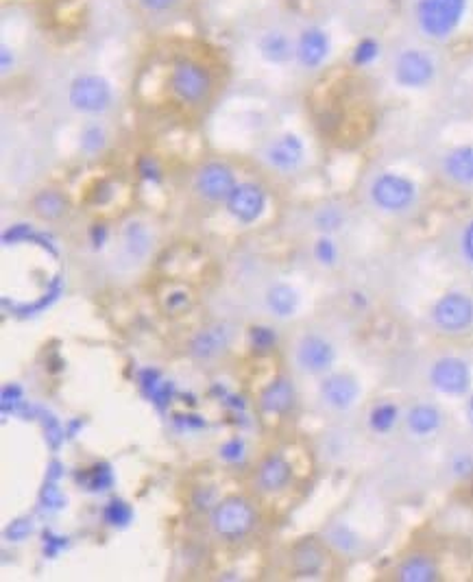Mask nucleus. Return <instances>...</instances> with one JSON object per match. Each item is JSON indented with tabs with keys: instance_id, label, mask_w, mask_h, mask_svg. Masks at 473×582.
Listing matches in <instances>:
<instances>
[{
	"instance_id": "2f4dec72",
	"label": "nucleus",
	"mask_w": 473,
	"mask_h": 582,
	"mask_svg": "<svg viewBox=\"0 0 473 582\" xmlns=\"http://www.w3.org/2000/svg\"><path fill=\"white\" fill-rule=\"evenodd\" d=\"M33 236H36V229L26 225V223H20V225L9 227L7 232L3 234V243L7 244V247L9 244H18V243H31Z\"/></svg>"
},
{
	"instance_id": "6ab92c4d",
	"label": "nucleus",
	"mask_w": 473,
	"mask_h": 582,
	"mask_svg": "<svg viewBox=\"0 0 473 582\" xmlns=\"http://www.w3.org/2000/svg\"><path fill=\"white\" fill-rule=\"evenodd\" d=\"M260 55L269 61V64H286L294 55V47L291 37L283 31H269L260 37L258 42Z\"/></svg>"
},
{
	"instance_id": "c85d7f7f",
	"label": "nucleus",
	"mask_w": 473,
	"mask_h": 582,
	"mask_svg": "<svg viewBox=\"0 0 473 582\" xmlns=\"http://www.w3.org/2000/svg\"><path fill=\"white\" fill-rule=\"evenodd\" d=\"M395 419H397V408L391 404L377 406L375 411L371 412V425L373 430H377V432H386V430H391Z\"/></svg>"
},
{
	"instance_id": "a19ab883",
	"label": "nucleus",
	"mask_w": 473,
	"mask_h": 582,
	"mask_svg": "<svg viewBox=\"0 0 473 582\" xmlns=\"http://www.w3.org/2000/svg\"><path fill=\"white\" fill-rule=\"evenodd\" d=\"M138 3L147 11H151V14H164V11L175 7L177 0H138Z\"/></svg>"
},
{
	"instance_id": "a878e982",
	"label": "nucleus",
	"mask_w": 473,
	"mask_h": 582,
	"mask_svg": "<svg viewBox=\"0 0 473 582\" xmlns=\"http://www.w3.org/2000/svg\"><path fill=\"white\" fill-rule=\"evenodd\" d=\"M125 243H127V249L131 251L133 255H144L149 249V234L147 229H144L140 223H129L125 229Z\"/></svg>"
},
{
	"instance_id": "de8ad7c7",
	"label": "nucleus",
	"mask_w": 473,
	"mask_h": 582,
	"mask_svg": "<svg viewBox=\"0 0 473 582\" xmlns=\"http://www.w3.org/2000/svg\"><path fill=\"white\" fill-rule=\"evenodd\" d=\"M467 415H469V421L473 423V397L469 400V406H467Z\"/></svg>"
},
{
	"instance_id": "37998d69",
	"label": "nucleus",
	"mask_w": 473,
	"mask_h": 582,
	"mask_svg": "<svg viewBox=\"0 0 473 582\" xmlns=\"http://www.w3.org/2000/svg\"><path fill=\"white\" fill-rule=\"evenodd\" d=\"M14 64H15L14 50H11L7 44H3V48H0V68H3V75H9L11 68H14Z\"/></svg>"
},
{
	"instance_id": "9b49d317",
	"label": "nucleus",
	"mask_w": 473,
	"mask_h": 582,
	"mask_svg": "<svg viewBox=\"0 0 473 582\" xmlns=\"http://www.w3.org/2000/svg\"><path fill=\"white\" fill-rule=\"evenodd\" d=\"M432 384L449 395L465 393L469 386V369L458 358H443L432 369Z\"/></svg>"
},
{
	"instance_id": "aec40b11",
	"label": "nucleus",
	"mask_w": 473,
	"mask_h": 582,
	"mask_svg": "<svg viewBox=\"0 0 473 582\" xmlns=\"http://www.w3.org/2000/svg\"><path fill=\"white\" fill-rule=\"evenodd\" d=\"M31 208L37 216L44 218V221H57L68 212V201H66L64 194L59 190H40L31 201Z\"/></svg>"
},
{
	"instance_id": "f3484780",
	"label": "nucleus",
	"mask_w": 473,
	"mask_h": 582,
	"mask_svg": "<svg viewBox=\"0 0 473 582\" xmlns=\"http://www.w3.org/2000/svg\"><path fill=\"white\" fill-rule=\"evenodd\" d=\"M323 569V550L319 543L305 539L293 550V572L297 578H313Z\"/></svg>"
},
{
	"instance_id": "b1692460",
	"label": "nucleus",
	"mask_w": 473,
	"mask_h": 582,
	"mask_svg": "<svg viewBox=\"0 0 473 582\" xmlns=\"http://www.w3.org/2000/svg\"><path fill=\"white\" fill-rule=\"evenodd\" d=\"M438 423H441V417L430 406H416L408 415L410 430L416 434H430L438 428Z\"/></svg>"
},
{
	"instance_id": "a211bd4d",
	"label": "nucleus",
	"mask_w": 473,
	"mask_h": 582,
	"mask_svg": "<svg viewBox=\"0 0 473 582\" xmlns=\"http://www.w3.org/2000/svg\"><path fill=\"white\" fill-rule=\"evenodd\" d=\"M325 401L334 408H349L358 397V384L349 375H332L321 386Z\"/></svg>"
},
{
	"instance_id": "bb28decb",
	"label": "nucleus",
	"mask_w": 473,
	"mask_h": 582,
	"mask_svg": "<svg viewBox=\"0 0 473 582\" xmlns=\"http://www.w3.org/2000/svg\"><path fill=\"white\" fill-rule=\"evenodd\" d=\"M103 517H105V522H108L109 525H127V524L131 522L133 511H131V506L127 502L111 500L108 506H105Z\"/></svg>"
},
{
	"instance_id": "cd10ccee",
	"label": "nucleus",
	"mask_w": 473,
	"mask_h": 582,
	"mask_svg": "<svg viewBox=\"0 0 473 582\" xmlns=\"http://www.w3.org/2000/svg\"><path fill=\"white\" fill-rule=\"evenodd\" d=\"M105 140H108V138H105L103 127L87 125L86 129H83V133H81V147H83V151H86V153L97 155L98 151H103Z\"/></svg>"
},
{
	"instance_id": "7c9ffc66",
	"label": "nucleus",
	"mask_w": 473,
	"mask_h": 582,
	"mask_svg": "<svg viewBox=\"0 0 473 582\" xmlns=\"http://www.w3.org/2000/svg\"><path fill=\"white\" fill-rule=\"evenodd\" d=\"M249 336H252V347L255 351H260V354L271 351L277 343V334L271 327H253Z\"/></svg>"
},
{
	"instance_id": "e433bc0d",
	"label": "nucleus",
	"mask_w": 473,
	"mask_h": 582,
	"mask_svg": "<svg viewBox=\"0 0 473 582\" xmlns=\"http://www.w3.org/2000/svg\"><path fill=\"white\" fill-rule=\"evenodd\" d=\"M44 428H46V436L48 441H51V445L57 447L61 443V439H64V430H61L57 419H53L51 415H44Z\"/></svg>"
},
{
	"instance_id": "f257e3e1",
	"label": "nucleus",
	"mask_w": 473,
	"mask_h": 582,
	"mask_svg": "<svg viewBox=\"0 0 473 582\" xmlns=\"http://www.w3.org/2000/svg\"><path fill=\"white\" fill-rule=\"evenodd\" d=\"M214 79L201 61L192 57H177L170 64L169 89L183 105H201L210 99Z\"/></svg>"
},
{
	"instance_id": "f8f14e48",
	"label": "nucleus",
	"mask_w": 473,
	"mask_h": 582,
	"mask_svg": "<svg viewBox=\"0 0 473 582\" xmlns=\"http://www.w3.org/2000/svg\"><path fill=\"white\" fill-rule=\"evenodd\" d=\"M303 160V144L302 140L293 133H286V136L277 138L275 142H271L269 151H266V161L277 171L288 172L294 171Z\"/></svg>"
},
{
	"instance_id": "20e7f679",
	"label": "nucleus",
	"mask_w": 473,
	"mask_h": 582,
	"mask_svg": "<svg viewBox=\"0 0 473 582\" xmlns=\"http://www.w3.org/2000/svg\"><path fill=\"white\" fill-rule=\"evenodd\" d=\"M68 100L83 114H103L111 105V86L101 75H79L70 83Z\"/></svg>"
},
{
	"instance_id": "dca6fc26",
	"label": "nucleus",
	"mask_w": 473,
	"mask_h": 582,
	"mask_svg": "<svg viewBox=\"0 0 473 582\" xmlns=\"http://www.w3.org/2000/svg\"><path fill=\"white\" fill-rule=\"evenodd\" d=\"M294 404V389L288 379H275L264 389V393L260 395V408L266 415H283L288 412Z\"/></svg>"
},
{
	"instance_id": "1a4fd4ad",
	"label": "nucleus",
	"mask_w": 473,
	"mask_h": 582,
	"mask_svg": "<svg viewBox=\"0 0 473 582\" xmlns=\"http://www.w3.org/2000/svg\"><path fill=\"white\" fill-rule=\"evenodd\" d=\"M434 321L445 332H463L473 321V304L465 295H445L434 306Z\"/></svg>"
},
{
	"instance_id": "49530a36",
	"label": "nucleus",
	"mask_w": 473,
	"mask_h": 582,
	"mask_svg": "<svg viewBox=\"0 0 473 582\" xmlns=\"http://www.w3.org/2000/svg\"><path fill=\"white\" fill-rule=\"evenodd\" d=\"M463 247H465V254L469 260L473 262V223L469 227H467L465 232V238H463Z\"/></svg>"
},
{
	"instance_id": "39448f33",
	"label": "nucleus",
	"mask_w": 473,
	"mask_h": 582,
	"mask_svg": "<svg viewBox=\"0 0 473 582\" xmlns=\"http://www.w3.org/2000/svg\"><path fill=\"white\" fill-rule=\"evenodd\" d=\"M197 192L210 203H227L233 188L238 186L236 175L225 161H208L197 172Z\"/></svg>"
},
{
	"instance_id": "9d476101",
	"label": "nucleus",
	"mask_w": 473,
	"mask_h": 582,
	"mask_svg": "<svg viewBox=\"0 0 473 582\" xmlns=\"http://www.w3.org/2000/svg\"><path fill=\"white\" fill-rule=\"evenodd\" d=\"M330 55V37L319 26H310L302 31L297 47H294V57L303 68H319L323 61Z\"/></svg>"
},
{
	"instance_id": "58836bf2",
	"label": "nucleus",
	"mask_w": 473,
	"mask_h": 582,
	"mask_svg": "<svg viewBox=\"0 0 473 582\" xmlns=\"http://www.w3.org/2000/svg\"><path fill=\"white\" fill-rule=\"evenodd\" d=\"M20 397H22L20 386H15V384L5 386L3 389V411L5 408H9V404H11V411H15V408L20 406Z\"/></svg>"
},
{
	"instance_id": "393cba45",
	"label": "nucleus",
	"mask_w": 473,
	"mask_h": 582,
	"mask_svg": "<svg viewBox=\"0 0 473 582\" xmlns=\"http://www.w3.org/2000/svg\"><path fill=\"white\" fill-rule=\"evenodd\" d=\"M77 480L86 486L87 491H105L114 484V475H111V469L108 464H94L92 469H86L77 475Z\"/></svg>"
},
{
	"instance_id": "f03ea898",
	"label": "nucleus",
	"mask_w": 473,
	"mask_h": 582,
	"mask_svg": "<svg viewBox=\"0 0 473 582\" xmlns=\"http://www.w3.org/2000/svg\"><path fill=\"white\" fill-rule=\"evenodd\" d=\"M467 11V0H416V25L423 36L445 40L458 29Z\"/></svg>"
},
{
	"instance_id": "6e6552de",
	"label": "nucleus",
	"mask_w": 473,
	"mask_h": 582,
	"mask_svg": "<svg viewBox=\"0 0 473 582\" xmlns=\"http://www.w3.org/2000/svg\"><path fill=\"white\" fill-rule=\"evenodd\" d=\"M227 210L230 214L241 223H255L260 216L264 214L266 210V192L262 186L253 182H244L238 183L233 188L231 197L227 199Z\"/></svg>"
},
{
	"instance_id": "423d86ee",
	"label": "nucleus",
	"mask_w": 473,
	"mask_h": 582,
	"mask_svg": "<svg viewBox=\"0 0 473 582\" xmlns=\"http://www.w3.org/2000/svg\"><path fill=\"white\" fill-rule=\"evenodd\" d=\"M437 75V66L423 50H402L395 59V81L404 88H426Z\"/></svg>"
},
{
	"instance_id": "72a5a7b5",
	"label": "nucleus",
	"mask_w": 473,
	"mask_h": 582,
	"mask_svg": "<svg viewBox=\"0 0 473 582\" xmlns=\"http://www.w3.org/2000/svg\"><path fill=\"white\" fill-rule=\"evenodd\" d=\"M42 504L46 508H53V511H57V508H61L66 504V497L61 495V491L57 489V486L46 484L42 489Z\"/></svg>"
},
{
	"instance_id": "c9c22d12",
	"label": "nucleus",
	"mask_w": 473,
	"mask_h": 582,
	"mask_svg": "<svg viewBox=\"0 0 473 582\" xmlns=\"http://www.w3.org/2000/svg\"><path fill=\"white\" fill-rule=\"evenodd\" d=\"M314 254L323 262V265H332V262L336 260V249H334L332 240H327V238H321L319 243H316Z\"/></svg>"
},
{
	"instance_id": "7ed1b4c3",
	"label": "nucleus",
	"mask_w": 473,
	"mask_h": 582,
	"mask_svg": "<svg viewBox=\"0 0 473 582\" xmlns=\"http://www.w3.org/2000/svg\"><path fill=\"white\" fill-rule=\"evenodd\" d=\"M255 511L244 497L230 495L211 511V528L225 541H241L253 530Z\"/></svg>"
},
{
	"instance_id": "ddd939ff",
	"label": "nucleus",
	"mask_w": 473,
	"mask_h": 582,
	"mask_svg": "<svg viewBox=\"0 0 473 582\" xmlns=\"http://www.w3.org/2000/svg\"><path fill=\"white\" fill-rule=\"evenodd\" d=\"M293 478V467L280 454L266 456L258 469V486L264 494H280Z\"/></svg>"
},
{
	"instance_id": "f704fd0d",
	"label": "nucleus",
	"mask_w": 473,
	"mask_h": 582,
	"mask_svg": "<svg viewBox=\"0 0 473 582\" xmlns=\"http://www.w3.org/2000/svg\"><path fill=\"white\" fill-rule=\"evenodd\" d=\"M31 530H33L31 519H26V517L15 519V522L11 524L9 528H7V539H11V541H22V539H26V536L31 535Z\"/></svg>"
},
{
	"instance_id": "2eb2a0df",
	"label": "nucleus",
	"mask_w": 473,
	"mask_h": 582,
	"mask_svg": "<svg viewBox=\"0 0 473 582\" xmlns=\"http://www.w3.org/2000/svg\"><path fill=\"white\" fill-rule=\"evenodd\" d=\"M227 347H230V332H227V327L211 326L194 336L190 354L197 358V360H214V358L221 356Z\"/></svg>"
},
{
	"instance_id": "ea45409f",
	"label": "nucleus",
	"mask_w": 473,
	"mask_h": 582,
	"mask_svg": "<svg viewBox=\"0 0 473 582\" xmlns=\"http://www.w3.org/2000/svg\"><path fill=\"white\" fill-rule=\"evenodd\" d=\"M138 171H140V175L147 179V182H159V168L158 164H155V160L151 158H142L140 164H138Z\"/></svg>"
},
{
	"instance_id": "4be33fe9",
	"label": "nucleus",
	"mask_w": 473,
	"mask_h": 582,
	"mask_svg": "<svg viewBox=\"0 0 473 582\" xmlns=\"http://www.w3.org/2000/svg\"><path fill=\"white\" fill-rule=\"evenodd\" d=\"M399 580L430 582L437 580V567L427 556H413L399 567Z\"/></svg>"
},
{
	"instance_id": "c03bdc74",
	"label": "nucleus",
	"mask_w": 473,
	"mask_h": 582,
	"mask_svg": "<svg viewBox=\"0 0 473 582\" xmlns=\"http://www.w3.org/2000/svg\"><path fill=\"white\" fill-rule=\"evenodd\" d=\"M44 536L48 539L46 546H44V554H46V556H55V554L66 546V539H61V536H53V535H44Z\"/></svg>"
},
{
	"instance_id": "c756f323",
	"label": "nucleus",
	"mask_w": 473,
	"mask_h": 582,
	"mask_svg": "<svg viewBox=\"0 0 473 582\" xmlns=\"http://www.w3.org/2000/svg\"><path fill=\"white\" fill-rule=\"evenodd\" d=\"M377 55H380V44L373 40V37H365V40H360L358 44H355L354 64L366 66V64H371L373 59H377Z\"/></svg>"
},
{
	"instance_id": "0eeeda50",
	"label": "nucleus",
	"mask_w": 473,
	"mask_h": 582,
	"mask_svg": "<svg viewBox=\"0 0 473 582\" xmlns=\"http://www.w3.org/2000/svg\"><path fill=\"white\" fill-rule=\"evenodd\" d=\"M373 201L380 205L382 210L399 212L408 208L415 199V186L406 177L399 175H382L375 179L371 188Z\"/></svg>"
},
{
	"instance_id": "412c9836",
	"label": "nucleus",
	"mask_w": 473,
	"mask_h": 582,
	"mask_svg": "<svg viewBox=\"0 0 473 582\" xmlns=\"http://www.w3.org/2000/svg\"><path fill=\"white\" fill-rule=\"evenodd\" d=\"M445 172L458 183H473V147H458L445 158Z\"/></svg>"
},
{
	"instance_id": "473e14b6",
	"label": "nucleus",
	"mask_w": 473,
	"mask_h": 582,
	"mask_svg": "<svg viewBox=\"0 0 473 582\" xmlns=\"http://www.w3.org/2000/svg\"><path fill=\"white\" fill-rule=\"evenodd\" d=\"M343 223V214L338 210H321L319 214H316V225H319V229H323V232H332V229H338Z\"/></svg>"
},
{
	"instance_id": "79ce46f5",
	"label": "nucleus",
	"mask_w": 473,
	"mask_h": 582,
	"mask_svg": "<svg viewBox=\"0 0 473 582\" xmlns=\"http://www.w3.org/2000/svg\"><path fill=\"white\" fill-rule=\"evenodd\" d=\"M221 454L225 461H238L242 456V441L241 439H231L230 443L222 445Z\"/></svg>"
},
{
	"instance_id": "4c0bfd02",
	"label": "nucleus",
	"mask_w": 473,
	"mask_h": 582,
	"mask_svg": "<svg viewBox=\"0 0 473 582\" xmlns=\"http://www.w3.org/2000/svg\"><path fill=\"white\" fill-rule=\"evenodd\" d=\"M149 395H151V400L155 401V404L164 406L172 395V384L170 382H158L151 390H149Z\"/></svg>"
},
{
	"instance_id": "a18cd8bd",
	"label": "nucleus",
	"mask_w": 473,
	"mask_h": 582,
	"mask_svg": "<svg viewBox=\"0 0 473 582\" xmlns=\"http://www.w3.org/2000/svg\"><path fill=\"white\" fill-rule=\"evenodd\" d=\"M90 238H92L94 247H97V249L103 247V243L108 240V227H105V225H92Z\"/></svg>"
},
{
	"instance_id": "5701e85b",
	"label": "nucleus",
	"mask_w": 473,
	"mask_h": 582,
	"mask_svg": "<svg viewBox=\"0 0 473 582\" xmlns=\"http://www.w3.org/2000/svg\"><path fill=\"white\" fill-rule=\"evenodd\" d=\"M266 304L275 317H291L297 307V293L291 286H272L266 295Z\"/></svg>"
},
{
	"instance_id": "4468645a",
	"label": "nucleus",
	"mask_w": 473,
	"mask_h": 582,
	"mask_svg": "<svg viewBox=\"0 0 473 582\" xmlns=\"http://www.w3.org/2000/svg\"><path fill=\"white\" fill-rule=\"evenodd\" d=\"M299 365L310 373H321L334 362V349L319 336H305L299 345Z\"/></svg>"
}]
</instances>
